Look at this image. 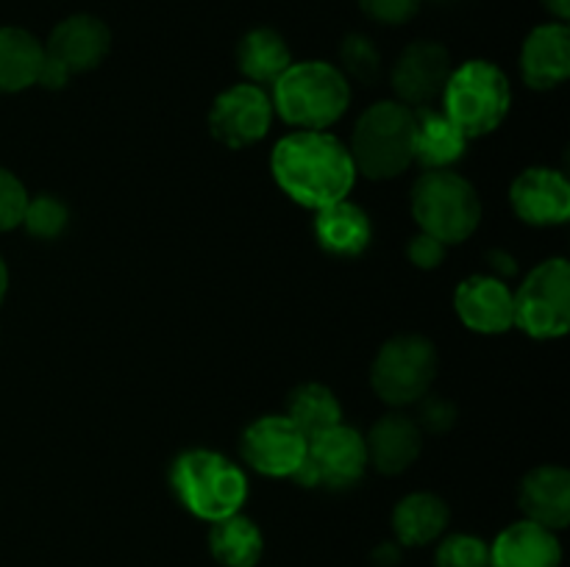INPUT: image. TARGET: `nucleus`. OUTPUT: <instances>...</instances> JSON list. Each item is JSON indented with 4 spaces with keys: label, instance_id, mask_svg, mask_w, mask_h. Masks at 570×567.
I'll return each mask as SVG.
<instances>
[{
    "label": "nucleus",
    "instance_id": "obj_1",
    "mask_svg": "<svg viewBox=\"0 0 570 567\" xmlns=\"http://www.w3.org/2000/svg\"><path fill=\"white\" fill-rule=\"evenodd\" d=\"M271 172L284 195L315 211L348 198L356 181L348 148L334 133L309 128L278 139L271 156Z\"/></svg>",
    "mask_w": 570,
    "mask_h": 567
},
{
    "label": "nucleus",
    "instance_id": "obj_2",
    "mask_svg": "<svg viewBox=\"0 0 570 567\" xmlns=\"http://www.w3.org/2000/svg\"><path fill=\"white\" fill-rule=\"evenodd\" d=\"M271 100L289 126L326 131L348 109L351 83L328 61H293L273 83Z\"/></svg>",
    "mask_w": 570,
    "mask_h": 567
},
{
    "label": "nucleus",
    "instance_id": "obj_3",
    "mask_svg": "<svg viewBox=\"0 0 570 567\" xmlns=\"http://www.w3.org/2000/svg\"><path fill=\"white\" fill-rule=\"evenodd\" d=\"M170 487L187 511L206 523H217L243 509L248 500V478L228 456L195 448L176 456Z\"/></svg>",
    "mask_w": 570,
    "mask_h": 567
},
{
    "label": "nucleus",
    "instance_id": "obj_4",
    "mask_svg": "<svg viewBox=\"0 0 570 567\" xmlns=\"http://www.w3.org/2000/svg\"><path fill=\"white\" fill-rule=\"evenodd\" d=\"M356 176L373 181L395 178L415 161V109L401 100H379L365 109L351 133Z\"/></svg>",
    "mask_w": 570,
    "mask_h": 567
},
{
    "label": "nucleus",
    "instance_id": "obj_5",
    "mask_svg": "<svg viewBox=\"0 0 570 567\" xmlns=\"http://www.w3.org/2000/svg\"><path fill=\"white\" fill-rule=\"evenodd\" d=\"M440 100L443 115L468 139H479L504 122L512 103L510 78L493 61L471 59L451 70Z\"/></svg>",
    "mask_w": 570,
    "mask_h": 567
},
{
    "label": "nucleus",
    "instance_id": "obj_6",
    "mask_svg": "<svg viewBox=\"0 0 570 567\" xmlns=\"http://www.w3.org/2000/svg\"><path fill=\"white\" fill-rule=\"evenodd\" d=\"M412 217L443 245L465 242L482 222V200L454 170H426L412 187Z\"/></svg>",
    "mask_w": 570,
    "mask_h": 567
},
{
    "label": "nucleus",
    "instance_id": "obj_7",
    "mask_svg": "<svg viewBox=\"0 0 570 567\" xmlns=\"http://www.w3.org/2000/svg\"><path fill=\"white\" fill-rule=\"evenodd\" d=\"M438 376V348L421 334H401L379 348L371 367L373 392L390 406L421 404Z\"/></svg>",
    "mask_w": 570,
    "mask_h": 567
},
{
    "label": "nucleus",
    "instance_id": "obj_8",
    "mask_svg": "<svg viewBox=\"0 0 570 567\" xmlns=\"http://www.w3.org/2000/svg\"><path fill=\"white\" fill-rule=\"evenodd\" d=\"M515 326L534 339L566 337L570 328V267L562 256L546 259L512 292Z\"/></svg>",
    "mask_w": 570,
    "mask_h": 567
},
{
    "label": "nucleus",
    "instance_id": "obj_9",
    "mask_svg": "<svg viewBox=\"0 0 570 567\" xmlns=\"http://www.w3.org/2000/svg\"><path fill=\"white\" fill-rule=\"evenodd\" d=\"M42 50L45 61L39 83L45 89H65L72 76L95 70L109 56L111 31L95 14H72L50 31Z\"/></svg>",
    "mask_w": 570,
    "mask_h": 567
},
{
    "label": "nucleus",
    "instance_id": "obj_10",
    "mask_svg": "<svg viewBox=\"0 0 570 567\" xmlns=\"http://www.w3.org/2000/svg\"><path fill=\"white\" fill-rule=\"evenodd\" d=\"M367 445L356 428L337 422L326 431L309 437L304 465L295 470L301 487L348 489L362 481L367 470Z\"/></svg>",
    "mask_w": 570,
    "mask_h": 567
},
{
    "label": "nucleus",
    "instance_id": "obj_11",
    "mask_svg": "<svg viewBox=\"0 0 570 567\" xmlns=\"http://www.w3.org/2000/svg\"><path fill=\"white\" fill-rule=\"evenodd\" d=\"M306 445V434L287 415H265L243 431L239 454L262 476L293 478L304 465Z\"/></svg>",
    "mask_w": 570,
    "mask_h": 567
},
{
    "label": "nucleus",
    "instance_id": "obj_12",
    "mask_svg": "<svg viewBox=\"0 0 570 567\" xmlns=\"http://www.w3.org/2000/svg\"><path fill=\"white\" fill-rule=\"evenodd\" d=\"M273 115V100L265 89L256 83H234L212 103L209 131L226 148H248L271 131Z\"/></svg>",
    "mask_w": 570,
    "mask_h": 567
},
{
    "label": "nucleus",
    "instance_id": "obj_13",
    "mask_svg": "<svg viewBox=\"0 0 570 567\" xmlns=\"http://www.w3.org/2000/svg\"><path fill=\"white\" fill-rule=\"evenodd\" d=\"M451 70L454 67H451L445 44L432 42V39H417L401 50L393 72H390V81H393L401 103L410 106V109H423L443 94Z\"/></svg>",
    "mask_w": 570,
    "mask_h": 567
},
{
    "label": "nucleus",
    "instance_id": "obj_14",
    "mask_svg": "<svg viewBox=\"0 0 570 567\" xmlns=\"http://www.w3.org/2000/svg\"><path fill=\"white\" fill-rule=\"evenodd\" d=\"M510 203L529 226H562L570 217V183L566 172L554 167H529L512 181Z\"/></svg>",
    "mask_w": 570,
    "mask_h": 567
},
{
    "label": "nucleus",
    "instance_id": "obj_15",
    "mask_svg": "<svg viewBox=\"0 0 570 567\" xmlns=\"http://www.w3.org/2000/svg\"><path fill=\"white\" fill-rule=\"evenodd\" d=\"M454 309L460 320L476 334H504L515 326L512 289L504 278L471 276L456 287Z\"/></svg>",
    "mask_w": 570,
    "mask_h": 567
},
{
    "label": "nucleus",
    "instance_id": "obj_16",
    "mask_svg": "<svg viewBox=\"0 0 570 567\" xmlns=\"http://www.w3.org/2000/svg\"><path fill=\"white\" fill-rule=\"evenodd\" d=\"M521 76L532 89H554L570 76V31L568 22L538 26L521 48Z\"/></svg>",
    "mask_w": 570,
    "mask_h": 567
},
{
    "label": "nucleus",
    "instance_id": "obj_17",
    "mask_svg": "<svg viewBox=\"0 0 570 567\" xmlns=\"http://www.w3.org/2000/svg\"><path fill=\"white\" fill-rule=\"evenodd\" d=\"M518 506L527 520L562 531L570 523V472L560 465L529 470L518 487Z\"/></svg>",
    "mask_w": 570,
    "mask_h": 567
},
{
    "label": "nucleus",
    "instance_id": "obj_18",
    "mask_svg": "<svg viewBox=\"0 0 570 567\" xmlns=\"http://www.w3.org/2000/svg\"><path fill=\"white\" fill-rule=\"evenodd\" d=\"M367 461L384 476H399L410 470L417 461L423 448L421 422L412 420L404 411H390L373 422L371 434L365 437Z\"/></svg>",
    "mask_w": 570,
    "mask_h": 567
},
{
    "label": "nucleus",
    "instance_id": "obj_19",
    "mask_svg": "<svg viewBox=\"0 0 570 567\" xmlns=\"http://www.w3.org/2000/svg\"><path fill=\"white\" fill-rule=\"evenodd\" d=\"M562 545L557 531L532 520L507 526L490 545V567H560Z\"/></svg>",
    "mask_w": 570,
    "mask_h": 567
},
{
    "label": "nucleus",
    "instance_id": "obj_20",
    "mask_svg": "<svg viewBox=\"0 0 570 567\" xmlns=\"http://www.w3.org/2000/svg\"><path fill=\"white\" fill-rule=\"evenodd\" d=\"M371 217L362 206L351 203L348 198L317 209L315 239L326 253L340 256V259H354L371 245Z\"/></svg>",
    "mask_w": 570,
    "mask_h": 567
},
{
    "label": "nucleus",
    "instance_id": "obj_21",
    "mask_svg": "<svg viewBox=\"0 0 570 567\" xmlns=\"http://www.w3.org/2000/svg\"><path fill=\"white\" fill-rule=\"evenodd\" d=\"M449 520V504L434 493H410L393 509L395 539H399V545H406V548L432 545L434 539L443 537Z\"/></svg>",
    "mask_w": 570,
    "mask_h": 567
},
{
    "label": "nucleus",
    "instance_id": "obj_22",
    "mask_svg": "<svg viewBox=\"0 0 570 567\" xmlns=\"http://www.w3.org/2000/svg\"><path fill=\"white\" fill-rule=\"evenodd\" d=\"M471 139L432 106L415 109V159L426 170H451L465 156Z\"/></svg>",
    "mask_w": 570,
    "mask_h": 567
},
{
    "label": "nucleus",
    "instance_id": "obj_23",
    "mask_svg": "<svg viewBox=\"0 0 570 567\" xmlns=\"http://www.w3.org/2000/svg\"><path fill=\"white\" fill-rule=\"evenodd\" d=\"M45 50L31 31L17 26L0 28V94L22 92L39 83Z\"/></svg>",
    "mask_w": 570,
    "mask_h": 567
},
{
    "label": "nucleus",
    "instance_id": "obj_24",
    "mask_svg": "<svg viewBox=\"0 0 570 567\" xmlns=\"http://www.w3.org/2000/svg\"><path fill=\"white\" fill-rule=\"evenodd\" d=\"M237 64L248 83H276V78L293 64V53H289L287 39L273 28H250L237 44Z\"/></svg>",
    "mask_w": 570,
    "mask_h": 567
},
{
    "label": "nucleus",
    "instance_id": "obj_25",
    "mask_svg": "<svg viewBox=\"0 0 570 567\" xmlns=\"http://www.w3.org/2000/svg\"><path fill=\"white\" fill-rule=\"evenodd\" d=\"M209 554L223 567H256L265 554V537L250 517L237 511L212 523Z\"/></svg>",
    "mask_w": 570,
    "mask_h": 567
},
{
    "label": "nucleus",
    "instance_id": "obj_26",
    "mask_svg": "<svg viewBox=\"0 0 570 567\" xmlns=\"http://www.w3.org/2000/svg\"><path fill=\"white\" fill-rule=\"evenodd\" d=\"M287 417L306 434V439L343 422L337 395L323 384H301L289 392Z\"/></svg>",
    "mask_w": 570,
    "mask_h": 567
},
{
    "label": "nucleus",
    "instance_id": "obj_27",
    "mask_svg": "<svg viewBox=\"0 0 570 567\" xmlns=\"http://www.w3.org/2000/svg\"><path fill=\"white\" fill-rule=\"evenodd\" d=\"M340 70L360 83H376L382 76V53L365 33H348L340 44Z\"/></svg>",
    "mask_w": 570,
    "mask_h": 567
},
{
    "label": "nucleus",
    "instance_id": "obj_28",
    "mask_svg": "<svg viewBox=\"0 0 570 567\" xmlns=\"http://www.w3.org/2000/svg\"><path fill=\"white\" fill-rule=\"evenodd\" d=\"M67 222H70V209L61 198L56 195H37V198L28 200L26 217H22V226L31 237L37 239H56L65 233Z\"/></svg>",
    "mask_w": 570,
    "mask_h": 567
},
{
    "label": "nucleus",
    "instance_id": "obj_29",
    "mask_svg": "<svg viewBox=\"0 0 570 567\" xmlns=\"http://www.w3.org/2000/svg\"><path fill=\"white\" fill-rule=\"evenodd\" d=\"M434 567H490V545L476 534H449L434 550Z\"/></svg>",
    "mask_w": 570,
    "mask_h": 567
},
{
    "label": "nucleus",
    "instance_id": "obj_30",
    "mask_svg": "<svg viewBox=\"0 0 570 567\" xmlns=\"http://www.w3.org/2000/svg\"><path fill=\"white\" fill-rule=\"evenodd\" d=\"M28 189L11 170L0 167V231L22 226L28 209Z\"/></svg>",
    "mask_w": 570,
    "mask_h": 567
},
{
    "label": "nucleus",
    "instance_id": "obj_31",
    "mask_svg": "<svg viewBox=\"0 0 570 567\" xmlns=\"http://www.w3.org/2000/svg\"><path fill=\"white\" fill-rule=\"evenodd\" d=\"M423 0H360L362 11L382 26H404L417 14Z\"/></svg>",
    "mask_w": 570,
    "mask_h": 567
},
{
    "label": "nucleus",
    "instance_id": "obj_32",
    "mask_svg": "<svg viewBox=\"0 0 570 567\" xmlns=\"http://www.w3.org/2000/svg\"><path fill=\"white\" fill-rule=\"evenodd\" d=\"M445 248H449V245H443L440 239L421 231L417 237H412L410 242H406V259L415 267H421V270H434V267L443 265Z\"/></svg>",
    "mask_w": 570,
    "mask_h": 567
},
{
    "label": "nucleus",
    "instance_id": "obj_33",
    "mask_svg": "<svg viewBox=\"0 0 570 567\" xmlns=\"http://www.w3.org/2000/svg\"><path fill=\"white\" fill-rule=\"evenodd\" d=\"M421 400H423V406H421L423 428H429V431H434V434H443L454 426L456 422L454 404H449V400H443V398H421Z\"/></svg>",
    "mask_w": 570,
    "mask_h": 567
},
{
    "label": "nucleus",
    "instance_id": "obj_34",
    "mask_svg": "<svg viewBox=\"0 0 570 567\" xmlns=\"http://www.w3.org/2000/svg\"><path fill=\"white\" fill-rule=\"evenodd\" d=\"M373 561H376V567H395L401 561V545H379V548L373 550Z\"/></svg>",
    "mask_w": 570,
    "mask_h": 567
},
{
    "label": "nucleus",
    "instance_id": "obj_35",
    "mask_svg": "<svg viewBox=\"0 0 570 567\" xmlns=\"http://www.w3.org/2000/svg\"><path fill=\"white\" fill-rule=\"evenodd\" d=\"M490 265H493L499 272H504V276H512V272L518 270L512 256L504 253V250H493V253H490Z\"/></svg>",
    "mask_w": 570,
    "mask_h": 567
},
{
    "label": "nucleus",
    "instance_id": "obj_36",
    "mask_svg": "<svg viewBox=\"0 0 570 567\" xmlns=\"http://www.w3.org/2000/svg\"><path fill=\"white\" fill-rule=\"evenodd\" d=\"M543 9L557 17V22H568L570 17V0H543Z\"/></svg>",
    "mask_w": 570,
    "mask_h": 567
},
{
    "label": "nucleus",
    "instance_id": "obj_37",
    "mask_svg": "<svg viewBox=\"0 0 570 567\" xmlns=\"http://www.w3.org/2000/svg\"><path fill=\"white\" fill-rule=\"evenodd\" d=\"M6 289H9V267H6L3 256H0V304L6 298Z\"/></svg>",
    "mask_w": 570,
    "mask_h": 567
}]
</instances>
